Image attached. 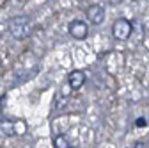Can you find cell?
I'll use <instances>...</instances> for the list:
<instances>
[{
	"mask_svg": "<svg viewBox=\"0 0 149 148\" xmlns=\"http://www.w3.org/2000/svg\"><path fill=\"white\" fill-rule=\"evenodd\" d=\"M112 34H114L116 39H128L130 34H132V22L126 20V18H117L112 25Z\"/></svg>",
	"mask_w": 149,
	"mask_h": 148,
	"instance_id": "obj_2",
	"label": "cell"
},
{
	"mask_svg": "<svg viewBox=\"0 0 149 148\" xmlns=\"http://www.w3.org/2000/svg\"><path fill=\"white\" fill-rule=\"evenodd\" d=\"M135 125H137V127H144V125H146V120H144V118H140V120H137V123H135Z\"/></svg>",
	"mask_w": 149,
	"mask_h": 148,
	"instance_id": "obj_8",
	"label": "cell"
},
{
	"mask_svg": "<svg viewBox=\"0 0 149 148\" xmlns=\"http://www.w3.org/2000/svg\"><path fill=\"white\" fill-rule=\"evenodd\" d=\"M135 148H146V146H144V143H137V144H135Z\"/></svg>",
	"mask_w": 149,
	"mask_h": 148,
	"instance_id": "obj_9",
	"label": "cell"
},
{
	"mask_svg": "<svg viewBox=\"0 0 149 148\" xmlns=\"http://www.w3.org/2000/svg\"><path fill=\"white\" fill-rule=\"evenodd\" d=\"M53 146H55V148H69L68 137H66L64 134H59V136H55V139H53Z\"/></svg>",
	"mask_w": 149,
	"mask_h": 148,
	"instance_id": "obj_7",
	"label": "cell"
},
{
	"mask_svg": "<svg viewBox=\"0 0 149 148\" xmlns=\"http://www.w3.org/2000/svg\"><path fill=\"white\" fill-rule=\"evenodd\" d=\"M85 14H87L89 22H91L92 25H101L103 20H105V9H103L101 6H98V4L89 6L87 11H85Z\"/></svg>",
	"mask_w": 149,
	"mask_h": 148,
	"instance_id": "obj_4",
	"label": "cell"
},
{
	"mask_svg": "<svg viewBox=\"0 0 149 148\" xmlns=\"http://www.w3.org/2000/svg\"><path fill=\"white\" fill-rule=\"evenodd\" d=\"M9 32L14 39H25L32 32V25L27 16H14L9 20Z\"/></svg>",
	"mask_w": 149,
	"mask_h": 148,
	"instance_id": "obj_1",
	"label": "cell"
},
{
	"mask_svg": "<svg viewBox=\"0 0 149 148\" xmlns=\"http://www.w3.org/2000/svg\"><path fill=\"white\" fill-rule=\"evenodd\" d=\"M68 30H69V34L73 36L74 39H85L87 34H89V27H87V23L82 22V20H73V22L69 23Z\"/></svg>",
	"mask_w": 149,
	"mask_h": 148,
	"instance_id": "obj_3",
	"label": "cell"
},
{
	"mask_svg": "<svg viewBox=\"0 0 149 148\" xmlns=\"http://www.w3.org/2000/svg\"><path fill=\"white\" fill-rule=\"evenodd\" d=\"M0 130H2L4 134H7V136H13V134H23V132H25V123L4 120V121H0Z\"/></svg>",
	"mask_w": 149,
	"mask_h": 148,
	"instance_id": "obj_5",
	"label": "cell"
},
{
	"mask_svg": "<svg viewBox=\"0 0 149 148\" xmlns=\"http://www.w3.org/2000/svg\"><path fill=\"white\" fill-rule=\"evenodd\" d=\"M69 148H78V146H69Z\"/></svg>",
	"mask_w": 149,
	"mask_h": 148,
	"instance_id": "obj_10",
	"label": "cell"
},
{
	"mask_svg": "<svg viewBox=\"0 0 149 148\" xmlns=\"http://www.w3.org/2000/svg\"><path fill=\"white\" fill-rule=\"evenodd\" d=\"M68 84L71 89H80L85 84V73L80 70H73L69 75H68Z\"/></svg>",
	"mask_w": 149,
	"mask_h": 148,
	"instance_id": "obj_6",
	"label": "cell"
}]
</instances>
